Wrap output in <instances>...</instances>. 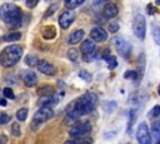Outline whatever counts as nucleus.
<instances>
[{"label":"nucleus","mask_w":160,"mask_h":144,"mask_svg":"<svg viewBox=\"0 0 160 144\" xmlns=\"http://www.w3.org/2000/svg\"><path fill=\"white\" fill-rule=\"evenodd\" d=\"M0 19L13 28H20L23 24V12L14 3H5L0 7Z\"/></svg>","instance_id":"f257e3e1"},{"label":"nucleus","mask_w":160,"mask_h":144,"mask_svg":"<svg viewBox=\"0 0 160 144\" xmlns=\"http://www.w3.org/2000/svg\"><path fill=\"white\" fill-rule=\"evenodd\" d=\"M98 102H99L98 95L95 93L88 92L74 102V110H76L80 117L88 115L96 108Z\"/></svg>","instance_id":"f03ea898"},{"label":"nucleus","mask_w":160,"mask_h":144,"mask_svg":"<svg viewBox=\"0 0 160 144\" xmlns=\"http://www.w3.org/2000/svg\"><path fill=\"white\" fill-rule=\"evenodd\" d=\"M23 48L18 44L8 45L0 53V64L4 68H12L16 65L23 56Z\"/></svg>","instance_id":"7ed1b4c3"},{"label":"nucleus","mask_w":160,"mask_h":144,"mask_svg":"<svg viewBox=\"0 0 160 144\" xmlns=\"http://www.w3.org/2000/svg\"><path fill=\"white\" fill-rule=\"evenodd\" d=\"M92 123L88 120H82V122H78L74 125L70 127L69 130V135L75 139V138H85L92 133Z\"/></svg>","instance_id":"20e7f679"},{"label":"nucleus","mask_w":160,"mask_h":144,"mask_svg":"<svg viewBox=\"0 0 160 144\" xmlns=\"http://www.w3.org/2000/svg\"><path fill=\"white\" fill-rule=\"evenodd\" d=\"M54 117V110L50 108H40L33 117L31 120V127L34 129H36L38 127H40L43 123H46L48 120H50Z\"/></svg>","instance_id":"39448f33"},{"label":"nucleus","mask_w":160,"mask_h":144,"mask_svg":"<svg viewBox=\"0 0 160 144\" xmlns=\"http://www.w3.org/2000/svg\"><path fill=\"white\" fill-rule=\"evenodd\" d=\"M133 33L138 39H140V40L145 39V35H146V20H145L144 15L136 14L134 17V19H133Z\"/></svg>","instance_id":"423d86ee"},{"label":"nucleus","mask_w":160,"mask_h":144,"mask_svg":"<svg viewBox=\"0 0 160 144\" xmlns=\"http://www.w3.org/2000/svg\"><path fill=\"white\" fill-rule=\"evenodd\" d=\"M136 140L139 144H153L151 132L145 122H141L136 128Z\"/></svg>","instance_id":"0eeeda50"},{"label":"nucleus","mask_w":160,"mask_h":144,"mask_svg":"<svg viewBox=\"0 0 160 144\" xmlns=\"http://www.w3.org/2000/svg\"><path fill=\"white\" fill-rule=\"evenodd\" d=\"M113 44L115 45L118 53L120 54V56H123L124 59H129L130 55H131V51H133V46L129 41L124 40L123 38L120 36H116L113 39Z\"/></svg>","instance_id":"6e6552de"},{"label":"nucleus","mask_w":160,"mask_h":144,"mask_svg":"<svg viewBox=\"0 0 160 144\" xmlns=\"http://www.w3.org/2000/svg\"><path fill=\"white\" fill-rule=\"evenodd\" d=\"M75 20V13L73 10H65L59 17V25L61 29H68Z\"/></svg>","instance_id":"1a4fd4ad"},{"label":"nucleus","mask_w":160,"mask_h":144,"mask_svg":"<svg viewBox=\"0 0 160 144\" xmlns=\"http://www.w3.org/2000/svg\"><path fill=\"white\" fill-rule=\"evenodd\" d=\"M36 66H38V69H39L40 73H43V74H45V75L53 77V75L56 74V68L54 66V64H51L50 61H48V60H45V59L39 60V63H38Z\"/></svg>","instance_id":"9d476101"},{"label":"nucleus","mask_w":160,"mask_h":144,"mask_svg":"<svg viewBox=\"0 0 160 144\" xmlns=\"http://www.w3.org/2000/svg\"><path fill=\"white\" fill-rule=\"evenodd\" d=\"M60 102V94H53L50 97H45V98H40L38 104L40 108H50L53 109L55 105H58Z\"/></svg>","instance_id":"9b49d317"},{"label":"nucleus","mask_w":160,"mask_h":144,"mask_svg":"<svg viewBox=\"0 0 160 144\" xmlns=\"http://www.w3.org/2000/svg\"><path fill=\"white\" fill-rule=\"evenodd\" d=\"M90 39L94 43H103L108 40V33L104 28L101 26H95L90 30Z\"/></svg>","instance_id":"f8f14e48"},{"label":"nucleus","mask_w":160,"mask_h":144,"mask_svg":"<svg viewBox=\"0 0 160 144\" xmlns=\"http://www.w3.org/2000/svg\"><path fill=\"white\" fill-rule=\"evenodd\" d=\"M21 80L26 88H34L38 84V77L33 70H25L21 75Z\"/></svg>","instance_id":"ddd939ff"},{"label":"nucleus","mask_w":160,"mask_h":144,"mask_svg":"<svg viewBox=\"0 0 160 144\" xmlns=\"http://www.w3.org/2000/svg\"><path fill=\"white\" fill-rule=\"evenodd\" d=\"M119 14L118 5L114 3H106L103 8V17L104 19H113Z\"/></svg>","instance_id":"4468645a"},{"label":"nucleus","mask_w":160,"mask_h":144,"mask_svg":"<svg viewBox=\"0 0 160 144\" xmlns=\"http://www.w3.org/2000/svg\"><path fill=\"white\" fill-rule=\"evenodd\" d=\"M84 35H85V31L83 29H78L75 31H73L69 38H68V43L70 45H75L78 43H80V40H83L84 39Z\"/></svg>","instance_id":"2eb2a0df"},{"label":"nucleus","mask_w":160,"mask_h":144,"mask_svg":"<svg viewBox=\"0 0 160 144\" xmlns=\"http://www.w3.org/2000/svg\"><path fill=\"white\" fill-rule=\"evenodd\" d=\"M96 50V45L95 43L92 40V39H88V40H84L80 45V51H82V55H87V54H90L93 51Z\"/></svg>","instance_id":"dca6fc26"},{"label":"nucleus","mask_w":160,"mask_h":144,"mask_svg":"<svg viewBox=\"0 0 160 144\" xmlns=\"http://www.w3.org/2000/svg\"><path fill=\"white\" fill-rule=\"evenodd\" d=\"M79 119H80L79 113L76 110H74V108H73L70 112L66 113V115L64 118V124H66V125H74L75 123L79 122Z\"/></svg>","instance_id":"f3484780"},{"label":"nucleus","mask_w":160,"mask_h":144,"mask_svg":"<svg viewBox=\"0 0 160 144\" xmlns=\"http://www.w3.org/2000/svg\"><path fill=\"white\" fill-rule=\"evenodd\" d=\"M55 93L54 90V87L50 85V84H45V85H40L38 88V95L40 98H45V97H50Z\"/></svg>","instance_id":"a211bd4d"},{"label":"nucleus","mask_w":160,"mask_h":144,"mask_svg":"<svg viewBox=\"0 0 160 144\" xmlns=\"http://www.w3.org/2000/svg\"><path fill=\"white\" fill-rule=\"evenodd\" d=\"M41 35H43L44 39L51 40V39H54L56 36V30H55L54 26H45L43 29V31H41Z\"/></svg>","instance_id":"6ab92c4d"},{"label":"nucleus","mask_w":160,"mask_h":144,"mask_svg":"<svg viewBox=\"0 0 160 144\" xmlns=\"http://www.w3.org/2000/svg\"><path fill=\"white\" fill-rule=\"evenodd\" d=\"M64 144H93V139L89 137L85 138H75V139H69L66 140Z\"/></svg>","instance_id":"aec40b11"},{"label":"nucleus","mask_w":160,"mask_h":144,"mask_svg":"<svg viewBox=\"0 0 160 144\" xmlns=\"http://www.w3.org/2000/svg\"><path fill=\"white\" fill-rule=\"evenodd\" d=\"M20 38H21V33H20V31H13V33H9V34L4 35V36H3V41L14 43V41L20 40Z\"/></svg>","instance_id":"412c9836"},{"label":"nucleus","mask_w":160,"mask_h":144,"mask_svg":"<svg viewBox=\"0 0 160 144\" xmlns=\"http://www.w3.org/2000/svg\"><path fill=\"white\" fill-rule=\"evenodd\" d=\"M144 54H140L139 56V68L136 70V73H138V83L141 80L143 75H144V70H145V59H144Z\"/></svg>","instance_id":"4be33fe9"},{"label":"nucleus","mask_w":160,"mask_h":144,"mask_svg":"<svg viewBox=\"0 0 160 144\" xmlns=\"http://www.w3.org/2000/svg\"><path fill=\"white\" fill-rule=\"evenodd\" d=\"M83 4H84V0H65L64 2V5L68 10H73Z\"/></svg>","instance_id":"5701e85b"},{"label":"nucleus","mask_w":160,"mask_h":144,"mask_svg":"<svg viewBox=\"0 0 160 144\" xmlns=\"http://www.w3.org/2000/svg\"><path fill=\"white\" fill-rule=\"evenodd\" d=\"M68 58H69L70 61H73V63L76 64V63L79 61V59H80V53H79V50L75 49V48H70V49L68 50Z\"/></svg>","instance_id":"b1692460"},{"label":"nucleus","mask_w":160,"mask_h":144,"mask_svg":"<svg viewBox=\"0 0 160 144\" xmlns=\"http://www.w3.org/2000/svg\"><path fill=\"white\" fill-rule=\"evenodd\" d=\"M38 63H39V59H38L35 55L29 54V55H26V56H25V64H26L28 66L34 68V66H36V65H38Z\"/></svg>","instance_id":"393cba45"},{"label":"nucleus","mask_w":160,"mask_h":144,"mask_svg":"<svg viewBox=\"0 0 160 144\" xmlns=\"http://www.w3.org/2000/svg\"><path fill=\"white\" fill-rule=\"evenodd\" d=\"M136 119V109H131L129 112V123H128V134L131 133V129H133V124Z\"/></svg>","instance_id":"a878e982"},{"label":"nucleus","mask_w":160,"mask_h":144,"mask_svg":"<svg viewBox=\"0 0 160 144\" xmlns=\"http://www.w3.org/2000/svg\"><path fill=\"white\" fill-rule=\"evenodd\" d=\"M151 132L155 139L160 138V120H154L151 124Z\"/></svg>","instance_id":"bb28decb"},{"label":"nucleus","mask_w":160,"mask_h":144,"mask_svg":"<svg viewBox=\"0 0 160 144\" xmlns=\"http://www.w3.org/2000/svg\"><path fill=\"white\" fill-rule=\"evenodd\" d=\"M28 113H29V109H28V108H20V109L16 112V119L20 120V122L26 120Z\"/></svg>","instance_id":"cd10ccee"},{"label":"nucleus","mask_w":160,"mask_h":144,"mask_svg":"<svg viewBox=\"0 0 160 144\" xmlns=\"http://www.w3.org/2000/svg\"><path fill=\"white\" fill-rule=\"evenodd\" d=\"M58 8H59V5L58 4H51L48 9H46V12H45V14H44V19H48V18H51L54 14H55V12L58 10Z\"/></svg>","instance_id":"c85d7f7f"},{"label":"nucleus","mask_w":160,"mask_h":144,"mask_svg":"<svg viewBox=\"0 0 160 144\" xmlns=\"http://www.w3.org/2000/svg\"><path fill=\"white\" fill-rule=\"evenodd\" d=\"M12 134H13L15 138H18V137H20V135H21V128H20V123L14 122V123L12 124Z\"/></svg>","instance_id":"c756f323"},{"label":"nucleus","mask_w":160,"mask_h":144,"mask_svg":"<svg viewBox=\"0 0 160 144\" xmlns=\"http://www.w3.org/2000/svg\"><path fill=\"white\" fill-rule=\"evenodd\" d=\"M79 77L82 78L83 80L88 82V83H90V82L93 80V75L89 73L88 70H85V69H83V70H80V71H79Z\"/></svg>","instance_id":"7c9ffc66"},{"label":"nucleus","mask_w":160,"mask_h":144,"mask_svg":"<svg viewBox=\"0 0 160 144\" xmlns=\"http://www.w3.org/2000/svg\"><path fill=\"white\" fill-rule=\"evenodd\" d=\"M116 107H118V104H116V102H114V100L106 102V103H105V105H104V108H105L106 113H114V112H115V109H116Z\"/></svg>","instance_id":"2f4dec72"},{"label":"nucleus","mask_w":160,"mask_h":144,"mask_svg":"<svg viewBox=\"0 0 160 144\" xmlns=\"http://www.w3.org/2000/svg\"><path fill=\"white\" fill-rule=\"evenodd\" d=\"M106 63H108V68H109L110 70H113V69H115V68L118 66V60H116V58L113 56V55H110V56L106 59Z\"/></svg>","instance_id":"473e14b6"},{"label":"nucleus","mask_w":160,"mask_h":144,"mask_svg":"<svg viewBox=\"0 0 160 144\" xmlns=\"http://www.w3.org/2000/svg\"><path fill=\"white\" fill-rule=\"evenodd\" d=\"M3 94H4L5 99H10V100H14V99H15V94H14V92H13L12 88H5V89H3Z\"/></svg>","instance_id":"72a5a7b5"},{"label":"nucleus","mask_w":160,"mask_h":144,"mask_svg":"<svg viewBox=\"0 0 160 144\" xmlns=\"http://www.w3.org/2000/svg\"><path fill=\"white\" fill-rule=\"evenodd\" d=\"M124 78L125 79H134V80H138V73L136 70H128L124 73Z\"/></svg>","instance_id":"f704fd0d"},{"label":"nucleus","mask_w":160,"mask_h":144,"mask_svg":"<svg viewBox=\"0 0 160 144\" xmlns=\"http://www.w3.org/2000/svg\"><path fill=\"white\" fill-rule=\"evenodd\" d=\"M82 56H83V60H84V61L89 63V61H93V60H95V59L98 58V51L95 50V51H93V53H90V54L82 55Z\"/></svg>","instance_id":"c9c22d12"},{"label":"nucleus","mask_w":160,"mask_h":144,"mask_svg":"<svg viewBox=\"0 0 160 144\" xmlns=\"http://www.w3.org/2000/svg\"><path fill=\"white\" fill-rule=\"evenodd\" d=\"M10 120H12V115H9L7 113H2V114H0V124H2V125L8 124Z\"/></svg>","instance_id":"e433bc0d"},{"label":"nucleus","mask_w":160,"mask_h":144,"mask_svg":"<svg viewBox=\"0 0 160 144\" xmlns=\"http://www.w3.org/2000/svg\"><path fill=\"white\" fill-rule=\"evenodd\" d=\"M160 115V104L159 105H155L151 110H150V113H149V117L150 118H156V117H159Z\"/></svg>","instance_id":"4c0bfd02"},{"label":"nucleus","mask_w":160,"mask_h":144,"mask_svg":"<svg viewBox=\"0 0 160 144\" xmlns=\"http://www.w3.org/2000/svg\"><path fill=\"white\" fill-rule=\"evenodd\" d=\"M119 28H120V26H119V24H118V23H115V22H113V23H110V24H109V31H110V33H113V34H115V33L119 30Z\"/></svg>","instance_id":"58836bf2"},{"label":"nucleus","mask_w":160,"mask_h":144,"mask_svg":"<svg viewBox=\"0 0 160 144\" xmlns=\"http://www.w3.org/2000/svg\"><path fill=\"white\" fill-rule=\"evenodd\" d=\"M105 4H106V3H105V2H103V0H98V2H94V3H93V8L98 12V10H100V8H101V7L104 8V5H105Z\"/></svg>","instance_id":"ea45409f"},{"label":"nucleus","mask_w":160,"mask_h":144,"mask_svg":"<svg viewBox=\"0 0 160 144\" xmlns=\"http://www.w3.org/2000/svg\"><path fill=\"white\" fill-rule=\"evenodd\" d=\"M5 79H7V82H8V83H12V84H16V80H18V78H16L14 74H10V75L8 74Z\"/></svg>","instance_id":"a19ab883"},{"label":"nucleus","mask_w":160,"mask_h":144,"mask_svg":"<svg viewBox=\"0 0 160 144\" xmlns=\"http://www.w3.org/2000/svg\"><path fill=\"white\" fill-rule=\"evenodd\" d=\"M38 0H33V2H31V0H28V2H26V7L28 8H30V9H33V8H35L36 5H38Z\"/></svg>","instance_id":"79ce46f5"},{"label":"nucleus","mask_w":160,"mask_h":144,"mask_svg":"<svg viewBox=\"0 0 160 144\" xmlns=\"http://www.w3.org/2000/svg\"><path fill=\"white\" fill-rule=\"evenodd\" d=\"M109 56H110V49H104L103 53H101V58H103L104 60H106Z\"/></svg>","instance_id":"37998d69"},{"label":"nucleus","mask_w":160,"mask_h":144,"mask_svg":"<svg viewBox=\"0 0 160 144\" xmlns=\"http://www.w3.org/2000/svg\"><path fill=\"white\" fill-rule=\"evenodd\" d=\"M8 143V137L5 134H0V144H7Z\"/></svg>","instance_id":"c03bdc74"},{"label":"nucleus","mask_w":160,"mask_h":144,"mask_svg":"<svg viewBox=\"0 0 160 144\" xmlns=\"http://www.w3.org/2000/svg\"><path fill=\"white\" fill-rule=\"evenodd\" d=\"M148 9H149V10H148V14H149V15H153V14H154V9H153V4H149V5H148Z\"/></svg>","instance_id":"a18cd8bd"},{"label":"nucleus","mask_w":160,"mask_h":144,"mask_svg":"<svg viewBox=\"0 0 160 144\" xmlns=\"http://www.w3.org/2000/svg\"><path fill=\"white\" fill-rule=\"evenodd\" d=\"M7 104H8V102H7L5 98H2V99H0V105H2V107H7Z\"/></svg>","instance_id":"49530a36"},{"label":"nucleus","mask_w":160,"mask_h":144,"mask_svg":"<svg viewBox=\"0 0 160 144\" xmlns=\"http://www.w3.org/2000/svg\"><path fill=\"white\" fill-rule=\"evenodd\" d=\"M115 134H116V132H114V133H106V134H105L104 137H105V138L108 139V138H111V137H114Z\"/></svg>","instance_id":"de8ad7c7"},{"label":"nucleus","mask_w":160,"mask_h":144,"mask_svg":"<svg viewBox=\"0 0 160 144\" xmlns=\"http://www.w3.org/2000/svg\"><path fill=\"white\" fill-rule=\"evenodd\" d=\"M155 144H160V138H159V139H156V142H155Z\"/></svg>","instance_id":"09e8293b"}]
</instances>
